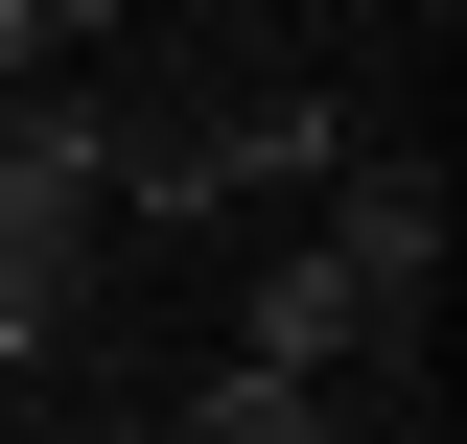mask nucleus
<instances>
[{"mask_svg":"<svg viewBox=\"0 0 467 444\" xmlns=\"http://www.w3.org/2000/svg\"><path fill=\"white\" fill-rule=\"evenodd\" d=\"M304 258H327L350 304H374V328L420 351V304H444V164H398V141H350V164H327V234H304Z\"/></svg>","mask_w":467,"mask_h":444,"instance_id":"nucleus-1","label":"nucleus"},{"mask_svg":"<svg viewBox=\"0 0 467 444\" xmlns=\"http://www.w3.org/2000/svg\"><path fill=\"white\" fill-rule=\"evenodd\" d=\"M234 351H257V375H304V397H327V375H374V351H398V328H374V304H350V280L304 258V234H257V328H234Z\"/></svg>","mask_w":467,"mask_h":444,"instance_id":"nucleus-2","label":"nucleus"},{"mask_svg":"<svg viewBox=\"0 0 467 444\" xmlns=\"http://www.w3.org/2000/svg\"><path fill=\"white\" fill-rule=\"evenodd\" d=\"M350 164V94H234L211 117V211H257V187H327Z\"/></svg>","mask_w":467,"mask_h":444,"instance_id":"nucleus-3","label":"nucleus"},{"mask_svg":"<svg viewBox=\"0 0 467 444\" xmlns=\"http://www.w3.org/2000/svg\"><path fill=\"white\" fill-rule=\"evenodd\" d=\"M187 444H350V421H327V397H304V375H257V351H234V375L187 397Z\"/></svg>","mask_w":467,"mask_h":444,"instance_id":"nucleus-4","label":"nucleus"},{"mask_svg":"<svg viewBox=\"0 0 467 444\" xmlns=\"http://www.w3.org/2000/svg\"><path fill=\"white\" fill-rule=\"evenodd\" d=\"M117 24H140V0H24V48H117Z\"/></svg>","mask_w":467,"mask_h":444,"instance_id":"nucleus-5","label":"nucleus"},{"mask_svg":"<svg viewBox=\"0 0 467 444\" xmlns=\"http://www.w3.org/2000/svg\"><path fill=\"white\" fill-rule=\"evenodd\" d=\"M24 141H47V94H0V164H24Z\"/></svg>","mask_w":467,"mask_h":444,"instance_id":"nucleus-6","label":"nucleus"},{"mask_svg":"<svg viewBox=\"0 0 467 444\" xmlns=\"http://www.w3.org/2000/svg\"><path fill=\"white\" fill-rule=\"evenodd\" d=\"M350 444H398V421H350Z\"/></svg>","mask_w":467,"mask_h":444,"instance_id":"nucleus-7","label":"nucleus"}]
</instances>
